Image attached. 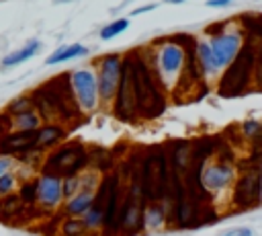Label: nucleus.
I'll use <instances>...</instances> for the list:
<instances>
[{
    "label": "nucleus",
    "instance_id": "1",
    "mask_svg": "<svg viewBox=\"0 0 262 236\" xmlns=\"http://www.w3.org/2000/svg\"><path fill=\"white\" fill-rule=\"evenodd\" d=\"M131 82L139 117H158L166 109V90L141 51H131Z\"/></svg>",
    "mask_w": 262,
    "mask_h": 236
},
{
    "label": "nucleus",
    "instance_id": "2",
    "mask_svg": "<svg viewBox=\"0 0 262 236\" xmlns=\"http://www.w3.org/2000/svg\"><path fill=\"white\" fill-rule=\"evenodd\" d=\"M141 55L151 66L154 74L158 76V80H160V84L166 92L174 90L178 86L182 70H184V57H186V51L180 43H176L172 37L158 39V41L151 43L149 55L147 53H141Z\"/></svg>",
    "mask_w": 262,
    "mask_h": 236
},
{
    "label": "nucleus",
    "instance_id": "3",
    "mask_svg": "<svg viewBox=\"0 0 262 236\" xmlns=\"http://www.w3.org/2000/svg\"><path fill=\"white\" fill-rule=\"evenodd\" d=\"M256 70V43L244 39L242 49L237 51L235 60L221 72L217 90L221 96H237L244 94L254 78Z\"/></svg>",
    "mask_w": 262,
    "mask_h": 236
},
{
    "label": "nucleus",
    "instance_id": "4",
    "mask_svg": "<svg viewBox=\"0 0 262 236\" xmlns=\"http://www.w3.org/2000/svg\"><path fill=\"white\" fill-rule=\"evenodd\" d=\"M123 53H104L96 57L94 72H96V84H98V96L100 107H111L117 94V86L121 80V68H123Z\"/></svg>",
    "mask_w": 262,
    "mask_h": 236
},
{
    "label": "nucleus",
    "instance_id": "5",
    "mask_svg": "<svg viewBox=\"0 0 262 236\" xmlns=\"http://www.w3.org/2000/svg\"><path fill=\"white\" fill-rule=\"evenodd\" d=\"M70 84L80 113H94L100 107L94 68H76L70 72Z\"/></svg>",
    "mask_w": 262,
    "mask_h": 236
},
{
    "label": "nucleus",
    "instance_id": "6",
    "mask_svg": "<svg viewBox=\"0 0 262 236\" xmlns=\"http://www.w3.org/2000/svg\"><path fill=\"white\" fill-rule=\"evenodd\" d=\"M260 174L262 170L252 166V168H242V172L235 176L231 185V203L233 209H250L260 205Z\"/></svg>",
    "mask_w": 262,
    "mask_h": 236
},
{
    "label": "nucleus",
    "instance_id": "7",
    "mask_svg": "<svg viewBox=\"0 0 262 236\" xmlns=\"http://www.w3.org/2000/svg\"><path fill=\"white\" fill-rule=\"evenodd\" d=\"M111 111L119 121H135L139 117L137 105H135V94H133V82H131V55L123 57L121 80H119Z\"/></svg>",
    "mask_w": 262,
    "mask_h": 236
},
{
    "label": "nucleus",
    "instance_id": "8",
    "mask_svg": "<svg viewBox=\"0 0 262 236\" xmlns=\"http://www.w3.org/2000/svg\"><path fill=\"white\" fill-rule=\"evenodd\" d=\"M235 176H237L235 164H231V162H221V160H215V158H213V160H209V162L203 166V170H201V185H203V189L213 197V195H217V193L229 189V187L233 185Z\"/></svg>",
    "mask_w": 262,
    "mask_h": 236
},
{
    "label": "nucleus",
    "instance_id": "9",
    "mask_svg": "<svg viewBox=\"0 0 262 236\" xmlns=\"http://www.w3.org/2000/svg\"><path fill=\"white\" fill-rule=\"evenodd\" d=\"M61 176L55 172H41L37 174V209L51 213L63 205V191H61Z\"/></svg>",
    "mask_w": 262,
    "mask_h": 236
},
{
    "label": "nucleus",
    "instance_id": "10",
    "mask_svg": "<svg viewBox=\"0 0 262 236\" xmlns=\"http://www.w3.org/2000/svg\"><path fill=\"white\" fill-rule=\"evenodd\" d=\"M244 33L242 31H223L221 35L209 37V45L213 49V55L217 60V66L221 68V72L235 60L237 51L244 45Z\"/></svg>",
    "mask_w": 262,
    "mask_h": 236
},
{
    "label": "nucleus",
    "instance_id": "11",
    "mask_svg": "<svg viewBox=\"0 0 262 236\" xmlns=\"http://www.w3.org/2000/svg\"><path fill=\"white\" fill-rule=\"evenodd\" d=\"M84 148H86V146L80 144V142H63V144H59L57 148L49 150V152L43 156L41 172H55V174L61 176Z\"/></svg>",
    "mask_w": 262,
    "mask_h": 236
},
{
    "label": "nucleus",
    "instance_id": "12",
    "mask_svg": "<svg viewBox=\"0 0 262 236\" xmlns=\"http://www.w3.org/2000/svg\"><path fill=\"white\" fill-rule=\"evenodd\" d=\"M37 148V129L33 131H8L6 135L0 137V152L6 154V156H20L23 152H29V150H35Z\"/></svg>",
    "mask_w": 262,
    "mask_h": 236
},
{
    "label": "nucleus",
    "instance_id": "13",
    "mask_svg": "<svg viewBox=\"0 0 262 236\" xmlns=\"http://www.w3.org/2000/svg\"><path fill=\"white\" fill-rule=\"evenodd\" d=\"M143 199L131 197L127 193L125 197V218H123V226H121V234L123 236H137L139 232H143Z\"/></svg>",
    "mask_w": 262,
    "mask_h": 236
},
{
    "label": "nucleus",
    "instance_id": "14",
    "mask_svg": "<svg viewBox=\"0 0 262 236\" xmlns=\"http://www.w3.org/2000/svg\"><path fill=\"white\" fill-rule=\"evenodd\" d=\"M166 152H168L172 172L182 176L188 170V166L192 164V144L188 140H174V142H170Z\"/></svg>",
    "mask_w": 262,
    "mask_h": 236
},
{
    "label": "nucleus",
    "instance_id": "15",
    "mask_svg": "<svg viewBox=\"0 0 262 236\" xmlns=\"http://www.w3.org/2000/svg\"><path fill=\"white\" fill-rule=\"evenodd\" d=\"M68 137V127L59 121H49V123H43L39 129H37V148L39 150H53L57 148L59 144H63Z\"/></svg>",
    "mask_w": 262,
    "mask_h": 236
},
{
    "label": "nucleus",
    "instance_id": "16",
    "mask_svg": "<svg viewBox=\"0 0 262 236\" xmlns=\"http://www.w3.org/2000/svg\"><path fill=\"white\" fill-rule=\"evenodd\" d=\"M168 224V207L162 201H145L143 205V232L162 230Z\"/></svg>",
    "mask_w": 262,
    "mask_h": 236
},
{
    "label": "nucleus",
    "instance_id": "17",
    "mask_svg": "<svg viewBox=\"0 0 262 236\" xmlns=\"http://www.w3.org/2000/svg\"><path fill=\"white\" fill-rule=\"evenodd\" d=\"M196 60H199V66H201V72H203L205 80L217 78L221 74V68L217 66V60L213 55L209 39H196Z\"/></svg>",
    "mask_w": 262,
    "mask_h": 236
},
{
    "label": "nucleus",
    "instance_id": "18",
    "mask_svg": "<svg viewBox=\"0 0 262 236\" xmlns=\"http://www.w3.org/2000/svg\"><path fill=\"white\" fill-rule=\"evenodd\" d=\"M39 51H41V41H39V39H29L23 47H18V49L6 53V55L0 60V66H2V68H16V66H20V64L29 62L31 57H35Z\"/></svg>",
    "mask_w": 262,
    "mask_h": 236
},
{
    "label": "nucleus",
    "instance_id": "19",
    "mask_svg": "<svg viewBox=\"0 0 262 236\" xmlns=\"http://www.w3.org/2000/svg\"><path fill=\"white\" fill-rule=\"evenodd\" d=\"M88 55V47L82 43H68V45H59L55 51H51L45 57V66H59L66 62H72L76 57H84Z\"/></svg>",
    "mask_w": 262,
    "mask_h": 236
},
{
    "label": "nucleus",
    "instance_id": "20",
    "mask_svg": "<svg viewBox=\"0 0 262 236\" xmlns=\"http://www.w3.org/2000/svg\"><path fill=\"white\" fill-rule=\"evenodd\" d=\"M92 203H94V191H86V189H82V191H78L76 195H72L70 199L63 201L61 211H63L66 215L82 218V215L92 207Z\"/></svg>",
    "mask_w": 262,
    "mask_h": 236
},
{
    "label": "nucleus",
    "instance_id": "21",
    "mask_svg": "<svg viewBox=\"0 0 262 236\" xmlns=\"http://www.w3.org/2000/svg\"><path fill=\"white\" fill-rule=\"evenodd\" d=\"M33 207H25L18 199L16 193L12 195H6V197H0V220L2 222H10V224H16L18 218H23V213L31 211Z\"/></svg>",
    "mask_w": 262,
    "mask_h": 236
},
{
    "label": "nucleus",
    "instance_id": "22",
    "mask_svg": "<svg viewBox=\"0 0 262 236\" xmlns=\"http://www.w3.org/2000/svg\"><path fill=\"white\" fill-rule=\"evenodd\" d=\"M16 195L20 199V203L25 207H33L37 209V195H39V187H37V176H31V179H23L18 189H16Z\"/></svg>",
    "mask_w": 262,
    "mask_h": 236
},
{
    "label": "nucleus",
    "instance_id": "23",
    "mask_svg": "<svg viewBox=\"0 0 262 236\" xmlns=\"http://www.w3.org/2000/svg\"><path fill=\"white\" fill-rule=\"evenodd\" d=\"M41 125H43V119L39 117V113L35 109L12 117V129H16V131H33V129H39Z\"/></svg>",
    "mask_w": 262,
    "mask_h": 236
},
{
    "label": "nucleus",
    "instance_id": "24",
    "mask_svg": "<svg viewBox=\"0 0 262 236\" xmlns=\"http://www.w3.org/2000/svg\"><path fill=\"white\" fill-rule=\"evenodd\" d=\"M82 224H84L86 232H102V226H104V207L92 203V207L82 215Z\"/></svg>",
    "mask_w": 262,
    "mask_h": 236
},
{
    "label": "nucleus",
    "instance_id": "25",
    "mask_svg": "<svg viewBox=\"0 0 262 236\" xmlns=\"http://www.w3.org/2000/svg\"><path fill=\"white\" fill-rule=\"evenodd\" d=\"M57 234L59 236H86V228L82 224V218H74V215H66L59 220L57 226Z\"/></svg>",
    "mask_w": 262,
    "mask_h": 236
},
{
    "label": "nucleus",
    "instance_id": "26",
    "mask_svg": "<svg viewBox=\"0 0 262 236\" xmlns=\"http://www.w3.org/2000/svg\"><path fill=\"white\" fill-rule=\"evenodd\" d=\"M127 29H129V18H115V21L106 23V25L98 31V37H100L102 41H111V39L119 37L121 33H125Z\"/></svg>",
    "mask_w": 262,
    "mask_h": 236
},
{
    "label": "nucleus",
    "instance_id": "27",
    "mask_svg": "<svg viewBox=\"0 0 262 236\" xmlns=\"http://www.w3.org/2000/svg\"><path fill=\"white\" fill-rule=\"evenodd\" d=\"M31 109H33V96H31V94H18V96L10 99V101L6 103V107H4V111H6L10 117H16V115L27 113V111H31Z\"/></svg>",
    "mask_w": 262,
    "mask_h": 236
},
{
    "label": "nucleus",
    "instance_id": "28",
    "mask_svg": "<svg viewBox=\"0 0 262 236\" xmlns=\"http://www.w3.org/2000/svg\"><path fill=\"white\" fill-rule=\"evenodd\" d=\"M18 185H20V174L18 172H14V170L4 172L0 176V197H6V195L16 193Z\"/></svg>",
    "mask_w": 262,
    "mask_h": 236
},
{
    "label": "nucleus",
    "instance_id": "29",
    "mask_svg": "<svg viewBox=\"0 0 262 236\" xmlns=\"http://www.w3.org/2000/svg\"><path fill=\"white\" fill-rule=\"evenodd\" d=\"M61 191H63V201L70 199L72 195H76L78 191H82V185H80V174L78 176H61Z\"/></svg>",
    "mask_w": 262,
    "mask_h": 236
},
{
    "label": "nucleus",
    "instance_id": "30",
    "mask_svg": "<svg viewBox=\"0 0 262 236\" xmlns=\"http://www.w3.org/2000/svg\"><path fill=\"white\" fill-rule=\"evenodd\" d=\"M239 131H242V135H244L246 140H254V137L262 131V127H260V121H256V119H246V121L239 125Z\"/></svg>",
    "mask_w": 262,
    "mask_h": 236
},
{
    "label": "nucleus",
    "instance_id": "31",
    "mask_svg": "<svg viewBox=\"0 0 262 236\" xmlns=\"http://www.w3.org/2000/svg\"><path fill=\"white\" fill-rule=\"evenodd\" d=\"M254 80L262 84V39L256 45V70H254Z\"/></svg>",
    "mask_w": 262,
    "mask_h": 236
},
{
    "label": "nucleus",
    "instance_id": "32",
    "mask_svg": "<svg viewBox=\"0 0 262 236\" xmlns=\"http://www.w3.org/2000/svg\"><path fill=\"white\" fill-rule=\"evenodd\" d=\"M8 131H12V117L6 111H2L0 113V137L6 135Z\"/></svg>",
    "mask_w": 262,
    "mask_h": 236
},
{
    "label": "nucleus",
    "instance_id": "33",
    "mask_svg": "<svg viewBox=\"0 0 262 236\" xmlns=\"http://www.w3.org/2000/svg\"><path fill=\"white\" fill-rule=\"evenodd\" d=\"M16 164V160L12 156H6V154H0V176L8 170H12V166Z\"/></svg>",
    "mask_w": 262,
    "mask_h": 236
},
{
    "label": "nucleus",
    "instance_id": "34",
    "mask_svg": "<svg viewBox=\"0 0 262 236\" xmlns=\"http://www.w3.org/2000/svg\"><path fill=\"white\" fill-rule=\"evenodd\" d=\"M205 4H207V6H211V8H223V6L233 4V0H207Z\"/></svg>",
    "mask_w": 262,
    "mask_h": 236
},
{
    "label": "nucleus",
    "instance_id": "35",
    "mask_svg": "<svg viewBox=\"0 0 262 236\" xmlns=\"http://www.w3.org/2000/svg\"><path fill=\"white\" fill-rule=\"evenodd\" d=\"M156 6H158V4H145V6H139V8H135L131 14H133V16H137V14H143V12H149V10H154Z\"/></svg>",
    "mask_w": 262,
    "mask_h": 236
},
{
    "label": "nucleus",
    "instance_id": "36",
    "mask_svg": "<svg viewBox=\"0 0 262 236\" xmlns=\"http://www.w3.org/2000/svg\"><path fill=\"white\" fill-rule=\"evenodd\" d=\"M164 2H168V4H182V2H186V0H164Z\"/></svg>",
    "mask_w": 262,
    "mask_h": 236
},
{
    "label": "nucleus",
    "instance_id": "37",
    "mask_svg": "<svg viewBox=\"0 0 262 236\" xmlns=\"http://www.w3.org/2000/svg\"><path fill=\"white\" fill-rule=\"evenodd\" d=\"M260 203H262V174H260Z\"/></svg>",
    "mask_w": 262,
    "mask_h": 236
},
{
    "label": "nucleus",
    "instance_id": "38",
    "mask_svg": "<svg viewBox=\"0 0 262 236\" xmlns=\"http://www.w3.org/2000/svg\"><path fill=\"white\" fill-rule=\"evenodd\" d=\"M260 127H262V123H260Z\"/></svg>",
    "mask_w": 262,
    "mask_h": 236
},
{
    "label": "nucleus",
    "instance_id": "39",
    "mask_svg": "<svg viewBox=\"0 0 262 236\" xmlns=\"http://www.w3.org/2000/svg\"><path fill=\"white\" fill-rule=\"evenodd\" d=\"M0 154H2V152H0Z\"/></svg>",
    "mask_w": 262,
    "mask_h": 236
}]
</instances>
